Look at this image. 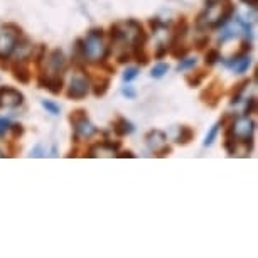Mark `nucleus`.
Returning a JSON list of instances; mask_svg holds the SVG:
<instances>
[{"instance_id":"1","label":"nucleus","mask_w":258,"mask_h":258,"mask_svg":"<svg viewBox=\"0 0 258 258\" xmlns=\"http://www.w3.org/2000/svg\"><path fill=\"white\" fill-rule=\"evenodd\" d=\"M83 42V54H85V61L88 62H103L108 59L110 56V46H106L105 42V34L103 29L95 27L86 34L85 39H81Z\"/></svg>"},{"instance_id":"2","label":"nucleus","mask_w":258,"mask_h":258,"mask_svg":"<svg viewBox=\"0 0 258 258\" xmlns=\"http://www.w3.org/2000/svg\"><path fill=\"white\" fill-rule=\"evenodd\" d=\"M22 37V29L17 24H4L0 32V59H9L16 49L17 41Z\"/></svg>"},{"instance_id":"3","label":"nucleus","mask_w":258,"mask_h":258,"mask_svg":"<svg viewBox=\"0 0 258 258\" xmlns=\"http://www.w3.org/2000/svg\"><path fill=\"white\" fill-rule=\"evenodd\" d=\"M90 86L91 85H90L88 75H85V73H76V75L71 78L70 86H68V91H66L68 100L80 101L83 98H86V95L90 93Z\"/></svg>"},{"instance_id":"4","label":"nucleus","mask_w":258,"mask_h":258,"mask_svg":"<svg viewBox=\"0 0 258 258\" xmlns=\"http://www.w3.org/2000/svg\"><path fill=\"white\" fill-rule=\"evenodd\" d=\"M231 132L235 135L236 142H245V140L253 137V132H255V121H253L250 116L236 118L231 125Z\"/></svg>"},{"instance_id":"5","label":"nucleus","mask_w":258,"mask_h":258,"mask_svg":"<svg viewBox=\"0 0 258 258\" xmlns=\"http://www.w3.org/2000/svg\"><path fill=\"white\" fill-rule=\"evenodd\" d=\"M24 103V95L11 86H0V108H19Z\"/></svg>"},{"instance_id":"6","label":"nucleus","mask_w":258,"mask_h":258,"mask_svg":"<svg viewBox=\"0 0 258 258\" xmlns=\"http://www.w3.org/2000/svg\"><path fill=\"white\" fill-rule=\"evenodd\" d=\"M73 126H75V140H78V139L88 140L98 132L96 126L90 121L88 116H83V118L73 121Z\"/></svg>"},{"instance_id":"7","label":"nucleus","mask_w":258,"mask_h":258,"mask_svg":"<svg viewBox=\"0 0 258 258\" xmlns=\"http://www.w3.org/2000/svg\"><path fill=\"white\" fill-rule=\"evenodd\" d=\"M221 95H223V83L213 81L206 90L201 91V100H203V103H206L208 106L214 108V106L218 105V101H220Z\"/></svg>"},{"instance_id":"8","label":"nucleus","mask_w":258,"mask_h":258,"mask_svg":"<svg viewBox=\"0 0 258 258\" xmlns=\"http://www.w3.org/2000/svg\"><path fill=\"white\" fill-rule=\"evenodd\" d=\"M12 76H14V80L19 81L21 85H29V83H31V76H32L31 68L27 66L26 61H16L12 64Z\"/></svg>"},{"instance_id":"9","label":"nucleus","mask_w":258,"mask_h":258,"mask_svg":"<svg viewBox=\"0 0 258 258\" xmlns=\"http://www.w3.org/2000/svg\"><path fill=\"white\" fill-rule=\"evenodd\" d=\"M251 64V59H250V56L248 54H241V52H236L235 56L231 57L230 61H226V66L228 68H231L233 71L238 73V75H243L248 68H250Z\"/></svg>"},{"instance_id":"10","label":"nucleus","mask_w":258,"mask_h":258,"mask_svg":"<svg viewBox=\"0 0 258 258\" xmlns=\"http://www.w3.org/2000/svg\"><path fill=\"white\" fill-rule=\"evenodd\" d=\"M47 66H49V71L51 73H62L66 70V57H64V52L61 49H54L47 57Z\"/></svg>"},{"instance_id":"11","label":"nucleus","mask_w":258,"mask_h":258,"mask_svg":"<svg viewBox=\"0 0 258 258\" xmlns=\"http://www.w3.org/2000/svg\"><path fill=\"white\" fill-rule=\"evenodd\" d=\"M165 140H167V137H165V134L160 132V130H150V132L145 135V142H147L149 149L154 150V152H157L162 145H165Z\"/></svg>"},{"instance_id":"12","label":"nucleus","mask_w":258,"mask_h":258,"mask_svg":"<svg viewBox=\"0 0 258 258\" xmlns=\"http://www.w3.org/2000/svg\"><path fill=\"white\" fill-rule=\"evenodd\" d=\"M134 132V123L130 120L123 118V116H118L115 121H113V134L116 137H126Z\"/></svg>"},{"instance_id":"13","label":"nucleus","mask_w":258,"mask_h":258,"mask_svg":"<svg viewBox=\"0 0 258 258\" xmlns=\"http://www.w3.org/2000/svg\"><path fill=\"white\" fill-rule=\"evenodd\" d=\"M62 86H64V81H62L61 75H57V73H47L46 88L49 90V93L59 95L61 91H62Z\"/></svg>"},{"instance_id":"14","label":"nucleus","mask_w":258,"mask_h":258,"mask_svg":"<svg viewBox=\"0 0 258 258\" xmlns=\"http://www.w3.org/2000/svg\"><path fill=\"white\" fill-rule=\"evenodd\" d=\"M132 49H130V54H132V59H135L140 66H145L149 62V54L145 51V42H134Z\"/></svg>"},{"instance_id":"15","label":"nucleus","mask_w":258,"mask_h":258,"mask_svg":"<svg viewBox=\"0 0 258 258\" xmlns=\"http://www.w3.org/2000/svg\"><path fill=\"white\" fill-rule=\"evenodd\" d=\"M167 51L170 56H174L176 59H182L187 54V46L182 42V39H170Z\"/></svg>"},{"instance_id":"16","label":"nucleus","mask_w":258,"mask_h":258,"mask_svg":"<svg viewBox=\"0 0 258 258\" xmlns=\"http://www.w3.org/2000/svg\"><path fill=\"white\" fill-rule=\"evenodd\" d=\"M208 78V71L206 70H192L191 73L186 75V83L191 88H198V86L203 85V81Z\"/></svg>"},{"instance_id":"17","label":"nucleus","mask_w":258,"mask_h":258,"mask_svg":"<svg viewBox=\"0 0 258 258\" xmlns=\"http://www.w3.org/2000/svg\"><path fill=\"white\" fill-rule=\"evenodd\" d=\"M194 137H196V132H194L191 126L182 125V126H179V134H177V137H176V144L187 145L189 142H191V140H194Z\"/></svg>"},{"instance_id":"18","label":"nucleus","mask_w":258,"mask_h":258,"mask_svg":"<svg viewBox=\"0 0 258 258\" xmlns=\"http://www.w3.org/2000/svg\"><path fill=\"white\" fill-rule=\"evenodd\" d=\"M187 21L184 17H181L179 21L174 24V29H172V39H184L187 34Z\"/></svg>"},{"instance_id":"19","label":"nucleus","mask_w":258,"mask_h":258,"mask_svg":"<svg viewBox=\"0 0 258 258\" xmlns=\"http://www.w3.org/2000/svg\"><path fill=\"white\" fill-rule=\"evenodd\" d=\"M108 88H110V78H100V80L93 85V95L96 96V98L105 96Z\"/></svg>"},{"instance_id":"20","label":"nucleus","mask_w":258,"mask_h":258,"mask_svg":"<svg viewBox=\"0 0 258 258\" xmlns=\"http://www.w3.org/2000/svg\"><path fill=\"white\" fill-rule=\"evenodd\" d=\"M225 149L230 155H235L236 152V139L231 132V126H226L225 130Z\"/></svg>"},{"instance_id":"21","label":"nucleus","mask_w":258,"mask_h":258,"mask_svg":"<svg viewBox=\"0 0 258 258\" xmlns=\"http://www.w3.org/2000/svg\"><path fill=\"white\" fill-rule=\"evenodd\" d=\"M248 85H250V81H248V80H243V81L238 83L235 88H233V91H231V105H235V103H238V101H240L241 95H243V91H245V88H246Z\"/></svg>"},{"instance_id":"22","label":"nucleus","mask_w":258,"mask_h":258,"mask_svg":"<svg viewBox=\"0 0 258 258\" xmlns=\"http://www.w3.org/2000/svg\"><path fill=\"white\" fill-rule=\"evenodd\" d=\"M31 59H32L34 62H36V64H41V62L46 59V46H44V44H41V46L32 47Z\"/></svg>"},{"instance_id":"23","label":"nucleus","mask_w":258,"mask_h":258,"mask_svg":"<svg viewBox=\"0 0 258 258\" xmlns=\"http://www.w3.org/2000/svg\"><path fill=\"white\" fill-rule=\"evenodd\" d=\"M221 59H223L221 52L218 49H208L206 57H204V62H206V66H214V64H218Z\"/></svg>"},{"instance_id":"24","label":"nucleus","mask_w":258,"mask_h":258,"mask_svg":"<svg viewBox=\"0 0 258 258\" xmlns=\"http://www.w3.org/2000/svg\"><path fill=\"white\" fill-rule=\"evenodd\" d=\"M220 121L218 123H214L213 126H211V130L206 134V139H204V147H209V145H213V142L216 140V137H218V132H220Z\"/></svg>"},{"instance_id":"25","label":"nucleus","mask_w":258,"mask_h":258,"mask_svg":"<svg viewBox=\"0 0 258 258\" xmlns=\"http://www.w3.org/2000/svg\"><path fill=\"white\" fill-rule=\"evenodd\" d=\"M196 62H198L196 57H186V56H184L182 59H181V62L177 64V71H179V73H182V71L192 70V68L196 66Z\"/></svg>"},{"instance_id":"26","label":"nucleus","mask_w":258,"mask_h":258,"mask_svg":"<svg viewBox=\"0 0 258 258\" xmlns=\"http://www.w3.org/2000/svg\"><path fill=\"white\" fill-rule=\"evenodd\" d=\"M169 71V64H165V62H159V64H155L152 68V71H150V76L155 78V80H160L165 73Z\"/></svg>"},{"instance_id":"27","label":"nucleus","mask_w":258,"mask_h":258,"mask_svg":"<svg viewBox=\"0 0 258 258\" xmlns=\"http://www.w3.org/2000/svg\"><path fill=\"white\" fill-rule=\"evenodd\" d=\"M41 105H42V108L51 115H59L61 113L59 105H56L54 101H51V100H41Z\"/></svg>"},{"instance_id":"28","label":"nucleus","mask_w":258,"mask_h":258,"mask_svg":"<svg viewBox=\"0 0 258 258\" xmlns=\"http://www.w3.org/2000/svg\"><path fill=\"white\" fill-rule=\"evenodd\" d=\"M137 76H139V68H126L123 71V81H126V83L134 81Z\"/></svg>"},{"instance_id":"29","label":"nucleus","mask_w":258,"mask_h":258,"mask_svg":"<svg viewBox=\"0 0 258 258\" xmlns=\"http://www.w3.org/2000/svg\"><path fill=\"white\" fill-rule=\"evenodd\" d=\"M9 132H12V139L16 140L19 137H22V134H24V126L21 123H12L11 125V128H9Z\"/></svg>"},{"instance_id":"30","label":"nucleus","mask_w":258,"mask_h":258,"mask_svg":"<svg viewBox=\"0 0 258 258\" xmlns=\"http://www.w3.org/2000/svg\"><path fill=\"white\" fill-rule=\"evenodd\" d=\"M256 111V100L255 98H248V103L245 106V116H250Z\"/></svg>"},{"instance_id":"31","label":"nucleus","mask_w":258,"mask_h":258,"mask_svg":"<svg viewBox=\"0 0 258 258\" xmlns=\"http://www.w3.org/2000/svg\"><path fill=\"white\" fill-rule=\"evenodd\" d=\"M235 120H236V116L233 113H225V115H223V118L220 120V125L221 126H231Z\"/></svg>"},{"instance_id":"32","label":"nucleus","mask_w":258,"mask_h":258,"mask_svg":"<svg viewBox=\"0 0 258 258\" xmlns=\"http://www.w3.org/2000/svg\"><path fill=\"white\" fill-rule=\"evenodd\" d=\"M83 116H88V111H86V110H83V108H80V110H75V111H73V113L70 115V121L73 123V121L80 120V118H83Z\"/></svg>"},{"instance_id":"33","label":"nucleus","mask_w":258,"mask_h":258,"mask_svg":"<svg viewBox=\"0 0 258 258\" xmlns=\"http://www.w3.org/2000/svg\"><path fill=\"white\" fill-rule=\"evenodd\" d=\"M11 120L9 118H0V137H4L7 132H9V128H11Z\"/></svg>"},{"instance_id":"34","label":"nucleus","mask_w":258,"mask_h":258,"mask_svg":"<svg viewBox=\"0 0 258 258\" xmlns=\"http://www.w3.org/2000/svg\"><path fill=\"white\" fill-rule=\"evenodd\" d=\"M132 59V54H130V51H121L118 56H116V61L118 62H128Z\"/></svg>"},{"instance_id":"35","label":"nucleus","mask_w":258,"mask_h":258,"mask_svg":"<svg viewBox=\"0 0 258 258\" xmlns=\"http://www.w3.org/2000/svg\"><path fill=\"white\" fill-rule=\"evenodd\" d=\"M167 46L165 44H159V47H157V52H155V57H157V59H162V57L167 54Z\"/></svg>"},{"instance_id":"36","label":"nucleus","mask_w":258,"mask_h":258,"mask_svg":"<svg viewBox=\"0 0 258 258\" xmlns=\"http://www.w3.org/2000/svg\"><path fill=\"white\" fill-rule=\"evenodd\" d=\"M209 44V36H203L201 39H198L196 41V47L198 49H204Z\"/></svg>"},{"instance_id":"37","label":"nucleus","mask_w":258,"mask_h":258,"mask_svg":"<svg viewBox=\"0 0 258 258\" xmlns=\"http://www.w3.org/2000/svg\"><path fill=\"white\" fill-rule=\"evenodd\" d=\"M172 152V149L169 147V145H162L159 150H157V157H165V155H169Z\"/></svg>"},{"instance_id":"38","label":"nucleus","mask_w":258,"mask_h":258,"mask_svg":"<svg viewBox=\"0 0 258 258\" xmlns=\"http://www.w3.org/2000/svg\"><path fill=\"white\" fill-rule=\"evenodd\" d=\"M121 93H123L126 98H130V100H134L135 98V91H134V88L132 86H125L123 90H121Z\"/></svg>"},{"instance_id":"39","label":"nucleus","mask_w":258,"mask_h":258,"mask_svg":"<svg viewBox=\"0 0 258 258\" xmlns=\"http://www.w3.org/2000/svg\"><path fill=\"white\" fill-rule=\"evenodd\" d=\"M31 157H44V150H42L41 145H37L36 149H32Z\"/></svg>"},{"instance_id":"40","label":"nucleus","mask_w":258,"mask_h":258,"mask_svg":"<svg viewBox=\"0 0 258 258\" xmlns=\"http://www.w3.org/2000/svg\"><path fill=\"white\" fill-rule=\"evenodd\" d=\"M160 26H162V22H160L159 19H154V21H150V27L154 29V32H157Z\"/></svg>"},{"instance_id":"41","label":"nucleus","mask_w":258,"mask_h":258,"mask_svg":"<svg viewBox=\"0 0 258 258\" xmlns=\"http://www.w3.org/2000/svg\"><path fill=\"white\" fill-rule=\"evenodd\" d=\"M241 4H245V6H248V7H251V9H256V6H258V0H240Z\"/></svg>"},{"instance_id":"42","label":"nucleus","mask_w":258,"mask_h":258,"mask_svg":"<svg viewBox=\"0 0 258 258\" xmlns=\"http://www.w3.org/2000/svg\"><path fill=\"white\" fill-rule=\"evenodd\" d=\"M116 157H121V159H125V157H130V159H134V157H135V154H132V152H130V150H126V152L116 154Z\"/></svg>"},{"instance_id":"43","label":"nucleus","mask_w":258,"mask_h":258,"mask_svg":"<svg viewBox=\"0 0 258 258\" xmlns=\"http://www.w3.org/2000/svg\"><path fill=\"white\" fill-rule=\"evenodd\" d=\"M2 157H6V154H4L2 150H0V159H2Z\"/></svg>"}]
</instances>
